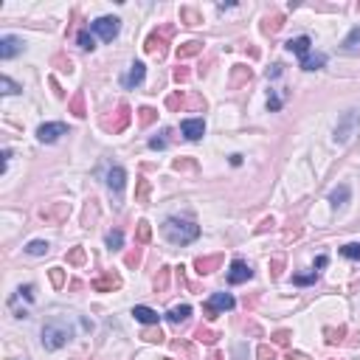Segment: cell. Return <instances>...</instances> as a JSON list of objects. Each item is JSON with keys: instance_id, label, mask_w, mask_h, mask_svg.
Listing matches in <instances>:
<instances>
[{"instance_id": "44dd1931", "label": "cell", "mask_w": 360, "mask_h": 360, "mask_svg": "<svg viewBox=\"0 0 360 360\" xmlns=\"http://www.w3.org/2000/svg\"><path fill=\"white\" fill-rule=\"evenodd\" d=\"M323 65H326V54H307V56H301V68H304V71H321Z\"/></svg>"}, {"instance_id": "ba28073f", "label": "cell", "mask_w": 360, "mask_h": 360, "mask_svg": "<svg viewBox=\"0 0 360 360\" xmlns=\"http://www.w3.org/2000/svg\"><path fill=\"white\" fill-rule=\"evenodd\" d=\"M68 214H71V203H51V206L40 208V217L51 225H59V222L68 220Z\"/></svg>"}, {"instance_id": "c3c4849f", "label": "cell", "mask_w": 360, "mask_h": 360, "mask_svg": "<svg viewBox=\"0 0 360 360\" xmlns=\"http://www.w3.org/2000/svg\"><path fill=\"white\" fill-rule=\"evenodd\" d=\"M163 135H169V133H163ZM163 135H160V138H149V149H163L166 144H169V141H166Z\"/></svg>"}, {"instance_id": "d4e9b609", "label": "cell", "mask_w": 360, "mask_h": 360, "mask_svg": "<svg viewBox=\"0 0 360 360\" xmlns=\"http://www.w3.org/2000/svg\"><path fill=\"white\" fill-rule=\"evenodd\" d=\"M180 20H183L186 25H200L203 14L197 12V9H191V6H183V9H180Z\"/></svg>"}, {"instance_id": "f6af8a7d", "label": "cell", "mask_w": 360, "mask_h": 360, "mask_svg": "<svg viewBox=\"0 0 360 360\" xmlns=\"http://www.w3.org/2000/svg\"><path fill=\"white\" fill-rule=\"evenodd\" d=\"M124 262H127L129 268H138V262H141V248L129 250V253H127V259H124Z\"/></svg>"}, {"instance_id": "f1b7e54d", "label": "cell", "mask_w": 360, "mask_h": 360, "mask_svg": "<svg viewBox=\"0 0 360 360\" xmlns=\"http://www.w3.org/2000/svg\"><path fill=\"white\" fill-rule=\"evenodd\" d=\"M76 43H79V48H85V51H93V48H96V40H93V34H90L87 28L76 34Z\"/></svg>"}, {"instance_id": "484cf974", "label": "cell", "mask_w": 360, "mask_h": 360, "mask_svg": "<svg viewBox=\"0 0 360 360\" xmlns=\"http://www.w3.org/2000/svg\"><path fill=\"white\" fill-rule=\"evenodd\" d=\"M71 113H74L76 118H85L87 116V110H85V93H82V90L71 99Z\"/></svg>"}, {"instance_id": "7a4b0ae2", "label": "cell", "mask_w": 360, "mask_h": 360, "mask_svg": "<svg viewBox=\"0 0 360 360\" xmlns=\"http://www.w3.org/2000/svg\"><path fill=\"white\" fill-rule=\"evenodd\" d=\"M71 338H74V326L68 321H62V318H54V321H48L43 326V346L48 349V352L62 349Z\"/></svg>"}, {"instance_id": "db71d44e", "label": "cell", "mask_w": 360, "mask_h": 360, "mask_svg": "<svg viewBox=\"0 0 360 360\" xmlns=\"http://www.w3.org/2000/svg\"><path fill=\"white\" fill-rule=\"evenodd\" d=\"M273 225H276V222H273V217H268V220H262V225H259L256 231L262 234V231H268V228H273Z\"/></svg>"}, {"instance_id": "ee69618b", "label": "cell", "mask_w": 360, "mask_h": 360, "mask_svg": "<svg viewBox=\"0 0 360 360\" xmlns=\"http://www.w3.org/2000/svg\"><path fill=\"white\" fill-rule=\"evenodd\" d=\"M51 281H54V287L65 284V273H62V268H51Z\"/></svg>"}, {"instance_id": "ab89813d", "label": "cell", "mask_w": 360, "mask_h": 360, "mask_svg": "<svg viewBox=\"0 0 360 360\" xmlns=\"http://www.w3.org/2000/svg\"><path fill=\"white\" fill-rule=\"evenodd\" d=\"M0 93H3V96H12V93H20V87L14 85L9 76H3V79H0Z\"/></svg>"}, {"instance_id": "836d02e7", "label": "cell", "mask_w": 360, "mask_h": 360, "mask_svg": "<svg viewBox=\"0 0 360 360\" xmlns=\"http://www.w3.org/2000/svg\"><path fill=\"white\" fill-rule=\"evenodd\" d=\"M149 200V180L147 177H138V194H135V203H147Z\"/></svg>"}, {"instance_id": "277c9868", "label": "cell", "mask_w": 360, "mask_h": 360, "mask_svg": "<svg viewBox=\"0 0 360 360\" xmlns=\"http://www.w3.org/2000/svg\"><path fill=\"white\" fill-rule=\"evenodd\" d=\"M357 133H360V110H346L338 118L335 144H346V141H352V135H357Z\"/></svg>"}, {"instance_id": "7402d4cb", "label": "cell", "mask_w": 360, "mask_h": 360, "mask_svg": "<svg viewBox=\"0 0 360 360\" xmlns=\"http://www.w3.org/2000/svg\"><path fill=\"white\" fill-rule=\"evenodd\" d=\"M346 200H349V186L341 183V186H338V189L330 194V203H332V208H343V206H346Z\"/></svg>"}, {"instance_id": "681fc988", "label": "cell", "mask_w": 360, "mask_h": 360, "mask_svg": "<svg viewBox=\"0 0 360 360\" xmlns=\"http://www.w3.org/2000/svg\"><path fill=\"white\" fill-rule=\"evenodd\" d=\"M273 341L281 343V346H287V343H290V332H287V330H279V332L273 335Z\"/></svg>"}, {"instance_id": "4fadbf2b", "label": "cell", "mask_w": 360, "mask_h": 360, "mask_svg": "<svg viewBox=\"0 0 360 360\" xmlns=\"http://www.w3.org/2000/svg\"><path fill=\"white\" fill-rule=\"evenodd\" d=\"M180 133H183L186 141H200L206 135V121L203 118H186V121H180Z\"/></svg>"}, {"instance_id": "7bdbcfd3", "label": "cell", "mask_w": 360, "mask_h": 360, "mask_svg": "<svg viewBox=\"0 0 360 360\" xmlns=\"http://www.w3.org/2000/svg\"><path fill=\"white\" fill-rule=\"evenodd\" d=\"M166 107H169V110H180V107H183V93L180 90L172 93V96L166 99Z\"/></svg>"}, {"instance_id": "11a10c76", "label": "cell", "mask_w": 360, "mask_h": 360, "mask_svg": "<svg viewBox=\"0 0 360 360\" xmlns=\"http://www.w3.org/2000/svg\"><path fill=\"white\" fill-rule=\"evenodd\" d=\"M326 262H330V259H326V256H323V253H321V256L315 259V273H318V270H321V268H326Z\"/></svg>"}, {"instance_id": "4dcf8cb0", "label": "cell", "mask_w": 360, "mask_h": 360, "mask_svg": "<svg viewBox=\"0 0 360 360\" xmlns=\"http://www.w3.org/2000/svg\"><path fill=\"white\" fill-rule=\"evenodd\" d=\"M166 287H169V268H160L155 276V293H163Z\"/></svg>"}, {"instance_id": "4316f807", "label": "cell", "mask_w": 360, "mask_h": 360, "mask_svg": "<svg viewBox=\"0 0 360 360\" xmlns=\"http://www.w3.org/2000/svg\"><path fill=\"white\" fill-rule=\"evenodd\" d=\"M65 262H68V265H76V268H79V265H85V262H87L85 248H74V250H68V253H65Z\"/></svg>"}, {"instance_id": "30bf717a", "label": "cell", "mask_w": 360, "mask_h": 360, "mask_svg": "<svg viewBox=\"0 0 360 360\" xmlns=\"http://www.w3.org/2000/svg\"><path fill=\"white\" fill-rule=\"evenodd\" d=\"M90 287L96 290V293H113V290H118V287H121V276H118L116 270H104L99 279H93Z\"/></svg>"}, {"instance_id": "5bb4252c", "label": "cell", "mask_w": 360, "mask_h": 360, "mask_svg": "<svg viewBox=\"0 0 360 360\" xmlns=\"http://www.w3.org/2000/svg\"><path fill=\"white\" fill-rule=\"evenodd\" d=\"M144 76H147V68H144V62H133V65H129V71L121 76V85L127 87V90H133V87H138L141 82H144Z\"/></svg>"}, {"instance_id": "9a60e30c", "label": "cell", "mask_w": 360, "mask_h": 360, "mask_svg": "<svg viewBox=\"0 0 360 360\" xmlns=\"http://www.w3.org/2000/svg\"><path fill=\"white\" fill-rule=\"evenodd\" d=\"M133 318H135V321H141V323H147V326H158V321H160L158 312H155L152 307H144V304L133 307Z\"/></svg>"}, {"instance_id": "e0dca14e", "label": "cell", "mask_w": 360, "mask_h": 360, "mask_svg": "<svg viewBox=\"0 0 360 360\" xmlns=\"http://www.w3.org/2000/svg\"><path fill=\"white\" fill-rule=\"evenodd\" d=\"M189 315H191V307L189 304H177V307H172V310L166 312V321L175 323V326H180V323L189 321Z\"/></svg>"}, {"instance_id": "6f0895ef", "label": "cell", "mask_w": 360, "mask_h": 360, "mask_svg": "<svg viewBox=\"0 0 360 360\" xmlns=\"http://www.w3.org/2000/svg\"><path fill=\"white\" fill-rule=\"evenodd\" d=\"M211 360H222V354H211Z\"/></svg>"}, {"instance_id": "f35d334b", "label": "cell", "mask_w": 360, "mask_h": 360, "mask_svg": "<svg viewBox=\"0 0 360 360\" xmlns=\"http://www.w3.org/2000/svg\"><path fill=\"white\" fill-rule=\"evenodd\" d=\"M194 338H197L200 343H214L220 335H217V332H211V330H203V326H200V330L194 332Z\"/></svg>"}, {"instance_id": "5b68a950", "label": "cell", "mask_w": 360, "mask_h": 360, "mask_svg": "<svg viewBox=\"0 0 360 360\" xmlns=\"http://www.w3.org/2000/svg\"><path fill=\"white\" fill-rule=\"evenodd\" d=\"M90 31L99 34L104 43H113V40L118 37V31H121V20L118 17H99V20L90 23Z\"/></svg>"}, {"instance_id": "d590c367", "label": "cell", "mask_w": 360, "mask_h": 360, "mask_svg": "<svg viewBox=\"0 0 360 360\" xmlns=\"http://www.w3.org/2000/svg\"><path fill=\"white\" fill-rule=\"evenodd\" d=\"M323 335H326V343H338V341H343V335H346V330H343V326H338V330H332V326H326V330H323Z\"/></svg>"}, {"instance_id": "b9f144b4", "label": "cell", "mask_w": 360, "mask_h": 360, "mask_svg": "<svg viewBox=\"0 0 360 360\" xmlns=\"http://www.w3.org/2000/svg\"><path fill=\"white\" fill-rule=\"evenodd\" d=\"M141 338H144V341H149V343H163V341H166V335H163L160 330H147Z\"/></svg>"}, {"instance_id": "8992f818", "label": "cell", "mask_w": 360, "mask_h": 360, "mask_svg": "<svg viewBox=\"0 0 360 360\" xmlns=\"http://www.w3.org/2000/svg\"><path fill=\"white\" fill-rule=\"evenodd\" d=\"M237 307V301H234L231 293H211L206 301V318L208 321H214L217 318V312H225V310H234Z\"/></svg>"}, {"instance_id": "ac0fdd59", "label": "cell", "mask_w": 360, "mask_h": 360, "mask_svg": "<svg viewBox=\"0 0 360 360\" xmlns=\"http://www.w3.org/2000/svg\"><path fill=\"white\" fill-rule=\"evenodd\" d=\"M310 45H312V40L307 37V34H301V37L287 43V51H290V54H299V56H307L310 54Z\"/></svg>"}, {"instance_id": "816d5d0a", "label": "cell", "mask_w": 360, "mask_h": 360, "mask_svg": "<svg viewBox=\"0 0 360 360\" xmlns=\"http://www.w3.org/2000/svg\"><path fill=\"white\" fill-rule=\"evenodd\" d=\"M54 65H62V71H65V74H71V71H74V62H71V59H62V56H56Z\"/></svg>"}, {"instance_id": "1f68e13d", "label": "cell", "mask_w": 360, "mask_h": 360, "mask_svg": "<svg viewBox=\"0 0 360 360\" xmlns=\"http://www.w3.org/2000/svg\"><path fill=\"white\" fill-rule=\"evenodd\" d=\"M149 239H152V225L147 220H141L138 222V245H147Z\"/></svg>"}, {"instance_id": "9f6ffc18", "label": "cell", "mask_w": 360, "mask_h": 360, "mask_svg": "<svg viewBox=\"0 0 360 360\" xmlns=\"http://www.w3.org/2000/svg\"><path fill=\"white\" fill-rule=\"evenodd\" d=\"M287 360H310V357H307V354H301V352H290V354H287Z\"/></svg>"}, {"instance_id": "680465c9", "label": "cell", "mask_w": 360, "mask_h": 360, "mask_svg": "<svg viewBox=\"0 0 360 360\" xmlns=\"http://www.w3.org/2000/svg\"><path fill=\"white\" fill-rule=\"evenodd\" d=\"M166 360H169V357H166Z\"/></svg>"}, {"instance_id": "e575fe53", "label": "cell", "mask_w": 360, "mask_h": 360, "mask_svg": "<svg viewBox=\"0 0 360 360\" xmlns=\"http://www.w3.org/2000/svg\"><path fill=\"white\" fill-rule=\"evenodd\" d=\"M318 281V273L312 270V273H299V276H293V284H299V287H307V284H315Z\"/></svg>"}, {"instance_id": "f546056e", "label": "cell", "mask_w": 360, "mask_h": 360, "mask_svg": "<svg viewBox=\"0 0 360 360\" xmlns=\"http://www.w3.org/2000/svg\"><path fill=\"white\" fill-rule=\"evenodd\" d=\"M155 118H158V110H152V107H141V110H138V121H141V127H149Z\"/></svg>"}, {"instance_id": "d6a6232c", "label": "cell", "mask_w": 360, "mask_h": 360, "mask_svg": "<svg viewBox=\"0 0 360 360\" xmlns=\"http://www.w3.org/2000/svg\"><path fill=\"white\" fill-rule=\"evenodd\" d=\"M341 253H343L346 259H352V262H360V242H349V245H343Z\"/></svg>"}, {"instance_id": "d6986e66", "label": "cell", "mask_w": 360, "mask_h": 360, "mask_svg": "<svg viewBox=\"0 0 360 360\" xmlns=\"http://www.w3.org/2000/svg\"><path fill=\"white\" fill-rule=\"evenodd\" d=\"M129 118H133L129 107H127V104H121V107H118V118H116V121H110V124H104V127H107V129H113V133H121V129L129 124Z\"/></svg>"}, {"instance_id": "7c38bea8", "label": "cell", "mask_w": 360, "mask_h": 360, "mask_svg": "<svg viewBox=\"0 0 360 360\" xmlns=\"http://www.w3.org/2000/svg\"><path fill=\"white\" fill-rule=\"evenodd\" d=\"M23 48H25L23 40L14 37V34H3V37H0V59H12V56H17Z\"/></svg>"}, {"instance_id": "7dc6e473", "label": "cell", "mask_w": 360, "mask_h": 360, "mask_svg": "<svg viewBox=\"0 0 360 360\" xmlns=\"http://www.w3.org/2000/svg\"><path fill=\"white\" fill-rule=\"evenodd\" d=\"M259 360H276L273 349H270L268 343H262V346H259Z\"/></svg>"}, {"instance_id": "8d00e7d4", "label": "cell", "mask_w": 360, "mask_h": 360, "mask_svg": "<svg viewBox=\"0 0 360 360\" xmlns=\"http://www.w3.org/2000/svg\"><path fill=\"white\" fill-rule=\"evenodd\" d=\"M281 104H284V90H276L273 96L268 99V110L276 113V110H281Z\"/></svg>"}, {"instance_id": "8fae6325", "label": "cell", "mask_w": 360, "mask_h": 360, "mask_svg": "<svg viewBox=\"0 0 360 360\" xmlns=\"http://www.w3.org/2000/svg\"><path fill=\"white\" fill-rule=\"evenodd\" d=\"M253 279V270H250L248 262H242V259H234L231 268H228V284H242V281Z\"/></svg>"}, {"instance_id": "74e56055", "label": "cell", "mask_w": 360, "mask_h": 360, "mask_svg": "<svg viewBox=\"0 0 360 360\" xmlns=\"http://www.w3.org/2000/svg\"><path fill=\"white\" fill-rule=\"evenodd\" d=\"M121 245H124V234L121 231H110V234H107V248H110V250H118Z\"/></svg>"}, {"instance_id": "9c48e42d", "label": "cell", "mask_w": 360, "mask_h": 360, "mask_svg": "<svg viewBox=\"0 0 360 360\" xmlns=\"http://www.w3.org/2000/svg\"><path fill=\"white\" fill-rule=\"evenodd\" d=\"M62 135H68V127L62 121H48V124H40L37 127V138L43 141V144H54Z\"/></svg>"}, {"instance_id": "603a6c76", "label": "cell", "mask_w": 360, "mask_h": 360, "mask_svg": "<svg viewBox=\"0 0 360 360\" xmlns=\"http://www.w3.org/2000/svg\"><path fill=\"white\" fill-rule=\"evenodd\" d=\"M343 51H346V54H360V25L352 28V34L343 40Z\"/></svg>"}, {"instance_id": "2e32d148", "label": "cell", "mask_w": 360, "mask_h": 360, "mask_svg": "<svg viewBox=\"0 0 360 360\" xmlns=\"http://www.w3.org/2000/svg\"><path fill=\"white\" fill-rule=\"evenodd\" d=\"M220 262H222L220 253H217V256H200V259H194V268H197L200 276H208V273H214V270L220 268Z\"/></svg>"}, {"instance_id": "f5cc1de1", "label": "cell", "mask_w": 360, "mask_h": 360, "mask_svg": "<svg viewBox=\"0 0 360 360\" xmlns=\"http://www.w3.org/2000/svg\"><path fill=\"white\" fill-rule=\"evenodd\" d=\"M270 268H273V279H276V276H281V268H284V259H281V256H276L273 262H270Z\"/></svg>"}, {"instance_id": "cb8c5ba5", "label": "cell", "mask_w": 360, "mask_h": 360, "mask_svg": "<svg viewBox=\"0 0 360 360\" xmlns=\"http://www.w3.org/2000/svg\"><path fill=\"white\" fill-rule=\"evenodd\" d=\"M281 20H284V17H281L279 12H276V14H268V17H265V23H262V31H265V34H276V31L284 25Z\"/></svg>"}, {"instance_id": "bcb514c9", "label": "cell", "mask_w": 360, "mask_h": 360, "mask_svg": "<svg viewBox=\"0 0 360 360\" xmlns=\"http://www.w3.org/2000/svg\"><path fill=\"white\" fill-rule=\"evenodd\" d=\"M281 74H284V65H281V62H276V65L268 68V79H279Z\"/></svg>"}, {"instance_id": "83f0119b", "label": "cell", "mask_w": 360, "mask_h": 360, "mask_svg": "<svg viewBox=\"0 0 360 360\" xmlns=\"http://www.w3.org/2000/svg\"><path fill=\"white\" fill-rule=\"evenodd\" d=\"M51 245L45 242V239H34V242L25 245V253H31V256H43V253H48Z\"/></svg>"}, {"instance_id": "52a82bcc", "label": "cell", "mask_w": 360, "mask_h": 360, "mask_svg": "<svg viewBox=\"0 0 360 360\" xmlns=\"http://www.w3.org/2000/svg\"><path fill=\"white\" fill-rule=\"evenodd\" d=\"M124 183H127V172L121 169V166H110L107 169V189H110L113 200H116V206H121V191H124Z\"/></svg>"}, {"instance_id": "60d3db41", "label": "cell", "mask_w": 360, "mask_h": 360, "mask_svg": "<svg viewBox=\"0 0 360 360\" xmlns=\"http://www.w3.org/2000/svg\"><path fill=\"white\" fill-rule=\"evenodd\" d=\"M248 79H250V68L237 65V76H234V87H239L242 82H248Z\"/></svg>"}, {"instance_id": "6da1fadb", "label": "cell", "mask_w": 360, "mask_h": 360, "mask_svg": "<svg viewBox=\"0 0 360 360\" xmlns=\"http://www.w3.org/2000/svg\"><path fill=\"white\" fill-rule=\"evenodd\" d=\"M163 237L169 239L172 245H189L200 237V225H194L191 220H177V217H169L163 222Z\"/></svg>"}, {"instance_id": "ffe728a7", "label": "cell", "mask_w": 360, "mask_h": 360, "mask_svg": "<svg viewBox=\"0 0 360 360\" xmlns=\"http://www.w3.org/2000/svg\"><path fill=\"white\" fill-rule=\"evenodd\" d=\"M203 51V43L200 40H189V43L177 45V59H189V56H197Z\"/></svg>"}, {"instance_id": "f907efd6", "label": "cell", "mask_w": 360, "mask_h": 360, "mask_svg": "<svg viewBox=\"0 0 360 360\" xmlns=\"http://www.w3.org/2000/svg\"><path fill=\"white\" fill-rule=\"evenodd\" d=\"M175 82H189V71H186L183 65L175 68Z\"/></svg>"}, {"instance_id": "3957f363", "label": "cell", "mask_w": 360, "mask_h": 360, "mask_svg": "<svg viewBox=\"0 0 360 360\" xmlns=\"http://www.w3.org/2000/svg\"><path fill=\"white\" fill-rule=\"evenodd\" d=\"M172 34H175V25H160V28H155L152 34L147 37V45H144V51H147L149 56H158V59H163V56H166V43L172 40Z\"/></svg>"}]
</instances>
